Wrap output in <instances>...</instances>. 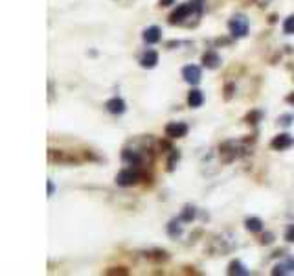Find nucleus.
<instances>
[{
    "label": "nucleus",
    "instance_id": "15",
    "mask_svg": "<svg viewBox=\"0 0 294 276\" xmlns=\"http://www.w3.org/2000/svg\"><path fill=\"white\" fill-rule=\"evenodd\" d=\"M228 273H230V275H241V276L250 275V271L246 269V267H245L243 264H241V262H232V264H230Z\"/></svg>",
    "mask_w": 294,
    "mask_h": 276
},
{
    "label": "nucleus",
    "instance_id": "10",
    "mask_svg": "<svg viewBox=\"0 0 294 276\" xmlns=\"http://www.w3.org/2000/svg\"><path fill=\"white\" fill-rule=\"evenodd\" d=\"M142 37H144V41L147 42V44H156V42L160 41V37H162V31H160L158 26H149V28L144 31Z\"/></svg>",
    "mask_w": 294,
    "mask_h": 276
},
{
    "label": "nucleus",
    "instance_id": "4",
    "mask_svg": "<svg viewBox=\"0 0 294 276\" xmlns=\"http://www.w3.org/2000/svg\"><path fill=\"white\" fill-rule=\"evenodd\" d=\"M182 78L184 81L190 85H197L200 83V79H202V72H200V68L197 65H188L182 68Z\"/></svg>",
    "mask_w": 294,
    "mask_h": 276
},
{
    "label": "nucleus",
    "instance_id": "16",
    "mask_svg": "<svg viewBox=\"0 0 294 276\" xmlns=\"http://www.w3.org/2000/svg\"><path fill=\"white\" fill-rule=\"evenodd\" d=\"M180 221H182V219H173V221L168 225V232L171 238H177V236L182 234V225H180Z\"/></svg>",
    "mask_w": 294,
    "mask_h": 276
},
{
    "label": "nucleus",
    "instance_id": "18",
    "mask_svg": "<svg viewBox=\"0 0 294 276\" xmlns=\"http://www.w3.org/2000/svg\"><path fill=\"white\" fill-rule=\"evenodd\" d=\"M195 214H197V212H195L193 206H186L184 212H182V216H180V219L188 223V221H192V219H195Z\"/></svg>",
    "mask_w": 294,
    "mask_h": 276
},
{
    "label": "nucleus",
    "instance_id": "20",
    "mask_svg": "<svg viewBox=\"0 0 294 276\" xmlns=\"http://www.w3.org/2000/svg\"><path fill=\"white\" fill-rule=\"evenodd\" d=\"M285 240H287L289 243H294V225H291V227L285 230Z\"/></svg>",
    "mask_w": 294,
    "mask_h": 276
},
{
    "label": "nucleus",
    "instance_id": "9",
    "mask_svg": "<svg viewBox=\"0 0 294 276\" xmlns=\"http://www.w3.org/2000/svg\"><path fill=\"white\" fill-rule=\"evenodd\" d=\"M156 63H158V54L155 50H145L144 54L140 55V65L144 68H155Z\"/></svg>",
    "mask_w": 294,
    "mask_h": 276
},
{
    "label": "nucleus",
    "instance_id": "23",
    "mask_svg": "<svg viewBox=\"0 0 294 276\" xmlns=\"http://www.w3.org/2000/svg\"><path fill=\"white\" fill-rule=\"evenodd\" d=\"M287 102H289V103H294V94H289V96H287Z\"/></svg>",
    "mask_w": 294,
    "mask_h": 276
},
{
    "label": "nucleus",
    "instance_id": "2",
    "mask_svg": "<svg viewBox=\"0 0 294 276\" xmlns=\"http://www.w3.org/2000/svg\"><path fill=\"white\" fill-rule=\"evenodd\" d=\"M228 30L232 33V37H235V39L245 37L248 33V18L245 15H234L228 22Z\"/></svg>",
    "mask_w": 294,
    "mask_h": 276
},
{
    "label": "nucleus",
    "instance_id": "1",
    "mask_svg": "<svg viewBox=\"0 0 294 276\" xmlns=\"http://www.w3.org/2000/svg\"><path fill=\"white\" fill-rule=\"evenodd\" d=\"M202 13V4L200 0H192V2H186L175 9L171 15H169V22L171 24H184L188 18L192 17H200Z\"/></svg>",
    "mask_w": 294,
    "mask_h": 276
},
{
    "label": "nucleus",
    "instance_id": "11",
    "mask_svg": "<svg viewBox=\"0 0 294 276\" xmlns=\"http://www.w3.org/2000/svg\"><path fill=\"white\" fill-rule=\"evenodd\" d=\"M204 103V94H202V90H198V89H193L190 94H188V105L193 109H197L200 107Z\"/></svg>",
    "mask_w": 294,
    "mask_h": 276
},
{
    "label": "nucleus",
    "instance_id": "14",
    "mask_svg": "<svg viewBox=\"0 0 294 276\" xmlns=\"http://www.w3.org/2000/svg\"><path fill=\"white\" fill-rule=\"evenodd\" d=\"M245 225H246V228H248L250 232H256V234L263 230V221H261L259 217H248V219L245 221Z\"/></svg>",
    "mask_w": 294,
    "mask_h": 276
},
{
    "label": "nucleus",
    "instance_id": "7",
    "mask_svg": "<svg viewBox=\"0 0 294 276\" xmlns=\"http://www.w3.org/2000/svg\"><path fill=\"white\" fill-rule=\"evenodd\" d=\"M272 275H274V276L294 275V258H287L285 262H280V264H276V265H274V269H272Z\"/></svg>",
    "mask_w": 294,
    "mask_h": 276
},
{
    "label": "nucleus",
    "instance_id": "3",
    "mask_svg": "<svg viewBox=\"0 0 294 276\" xmlns=\"http://www.w3.org/2000/svg\"><path fill=\"white\" fill-rule=\"evenodd\" d=\"M138 180H140V173L132 168L121 169L120 173L116 175V184H118V186H123V188L132 186V184H136Z\"/></svg>",
    "mask_w": 294,
    "mask_h": 276
},
{
    "label": "nucleus",
    "instance_id": "17",
    "mask_svg": "<svg viewBox=\"0 0 294 276\" xmlns=\"http://www.w3.org/2000/svg\"><path fill=\"white\" fill-rule=\"evenodd\" d=\"M283 33H287V35H294V15L285 18V22H283Z\"/></svg>",
    "mask_w": 294,
    "mask_h": 276
},
{
    "label": "nucleus",
    "instance_id": "13",
    "mask_svg": "<svg viewBox=\"0 0 294 276\" xmlns=\"http://www.w3.org/2000/svg\"><path fill=\"white\" fill-rule=\"evenodd\" d=\"M123 160H125L129 166H140L142 164V156H140L138 151H131V149H125L123 151Z\"/></svg>",
    "mask_w": 294,
    "mask_h": 276
},
{
    "label": "nucleus",
    "instance_id": "8",
    "mask_svg": "<svg viewBox=\"0 0 294 276\" xmlns=\"http://www.w3.org/2000/svg\"><path fill=\"white\" fill-rule=\"evenodd\" d=\"M105 107H107V111L110 114H123V113H125L127 105H125V102H123L121 98L114 96V98H110V100H108Z\"/></svg>",
    "mask_w": 294,
    "mask_h": 276
},
{
    "label": "nucleus",
    "instance_id": "21",
    "mask_svg": "<svg viewBox=\"0 0 294 276\" xmlns=\"http://www.w3.org/2000/svg\"><path fill=\"white\" fill-rule=\"evenodd\" d=\"M54 192H55L54 182H52V180H48V197H52V195H54Z\"/></svg>",
    "mask_w": 294,
    "mask_h": 276
},
{
    "label": "nucleus",
    "instance_id": "6",
    "mask_svg": "<svg viewBox=\"0 0 294 276\" xmlns=\"http://www.w3.org/2000/svg\"><path fill=\"white\" fill-rule=\"evenodd\" d=\"M291 145H294V138L287 133H283V135H278V137L272 138V142H270V147L276 151H285L289 149Z\"/></svg>",
    "mask_w": 294,
    "mask_h": 276
},
{
    "label": "nucleus",
    "instance_id": "5",
    "mask_svg": "<svg viewBox=\"0 0 294 276\" xmlns=\"http://www.w3.org/2000/svg\"><path fill=\"white\" fill-rule=\"evenodd\" d=\"M188 131H190V127H188L184 122H171V124L166 126V137H169V138L186 137Z\"/></svg>",
    "mask_w": 294,
    "mask_h": 276
},
{
    "label": "nucleus",
    "instance_id": "12",
    "mask_svg": "<svg viewBox=\"0 0 294 276\" xmlns=\"http://www.w3.org/2000/svg\"><path fill=\"white\" fill-rule=\"evenodd\" d=\"M202 65H204L206 68H217V66L221 65V57H219L217 52L210 50V52H206V54L202 55Z\"/></svg>",
    "mask_w": 294,
    "mask_h": 276
},
{
    "label": "nucleus",
    "instance_id": "22",
    "mask_svg": "<svg viewBox=\"0 0 294 276\" xmlns=\"http://www.w3.org/2000/svg\"><path fill=\"white\" fill-rule=\"evenodd\" d=\"M175 0H160V6H171Z\"/></svg>",
    "mask_w": 294,
    "mask_h": 276
},
{
    "label": "nucleus",
    "instance_id": "19",
    "mask_svg": "<svg viewBox=\"0 0 294 276\" xmlns=\"http://www.w3.org/2000/svg\"><path fill=\"white\" fill-rule=\"evenodd\" d=\"M293 120H294L293 114H283V116H280V124H282V126H291Z\"/></svg>",
    "mask_w": 294,
    "mask_h": 276
}]
</instances>
